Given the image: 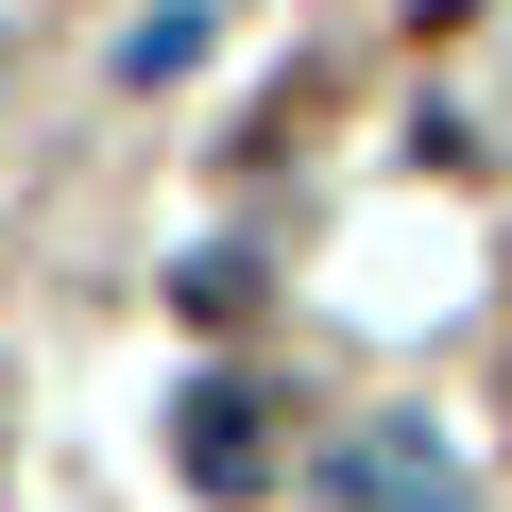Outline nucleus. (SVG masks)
Here are the masks:
<instances>
[{"label": "nucleus", "mask_w": 512, "mask_h": 512, "mask_svg": "<svg viewBox=\"0 0 512 512\" xmlns=\"http://www.w3.org/2000/svg\"><path fill=\"white\" fill-rule=\"evenodd\" d=\"M325 512H478V478H461V444H444V427L376 410V427L325 461Z\"/></svg>", "instance_id": "obj_1"}, {"label": "nucleus", "mask_w": 512, "mask_h": 512, "mask_svg": "<svg viewBox=\"0 0 512 512\" xmlns=\"http://www.w3.org/2000/svg\"><path fill=\"white\" fill-rule=\"evenodd\" d=\"M171 461H188L205 495H274V410H256L239 376H205V393L171 410Z\"/></svg>", "instance_id": "obj_2"}, {"label": "nucleus", "mask_w": 512, "mask_h": 512, "mask_svg": "<svg viewBox=\"0 0 512 512\" xmlns=\"http://www.w3.org/2000/svg\"><path fill=\"white\" fill-rule=\"evenodd\" d=\"M188 52H205V18H188V0H171V18H137V52H120V69H137V86H171Z\"/></svg>", "instance_id": "obj_3"}]
</instances>
